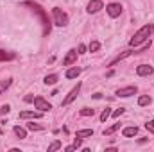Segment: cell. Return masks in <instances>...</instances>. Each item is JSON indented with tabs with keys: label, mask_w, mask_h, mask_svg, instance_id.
Masks as SVG:
<instances>
[{
	"label": "cell",
	"mask_w": 154,
	"mask_h": 152,
	"mask_svg": "<svg viewBox=\"0 0 154 152\" xmlns=\"http://www.w3.org/2000/svg\"><path fill=\"white\" fill-rule=\"evenodd\" d=\"M154 32V23H149V25H143L142 29H138L136 32H134V36L129 39V45L131 47H138V45H143L149 36Z\"/></svg>",
	"instance_id": "cell-1"
},
{
	"label": "cell",
	"mask_w": 154,
	"mask_h": 152,
	"mask_svg": "<svg viewBox=\"0 0 154 152\" xmlns=\"http://www.w3.org/2000/svg\"><path fill=\"white\" fill-rule=\"evenodd\" d=\"M23 5H27V7H32L34 9V13L39 16V20H41V25H43V34L47 36V34H50V22H48V16H47V13L43 11V7L36 4V2H23Z\"/></svg>",
	"instance_id": "cell-2"
},
{
	"label": "cell",
	"mask_w": 154,
	"mask_h": 152,
	"mask_svg": "<svg viewBox=\"0 0 154 152\" xmlns=\"http://www.w3.org/2000/svg\"><path fill=\"white\" fill-rule=\"evenodd\" d=\"M52 16H54V23H56L57 27H66V25H68V14H66L63 9L54 7V9H52Z\"/></svg>",
	"instance_id": "cell-3"
},
{
	"label": "cell",
	"mask_w": 154,
	"mask_h": 152,
	"mask_svg": "<svg viewBox=\"0 0 154 152\" xmlns=\"http://www.w3.org/2000/svg\"><path fill=\"white\" fill-rule=\"evenodd\" d=\"M79 91H81V82H77V86H74V88L70 90V93H68V95L63 99V106H68V104H72V102L77 99Z\"/></svg>",
	"instance_id": "cell-4"
},
{
	"label": "cell",
	"mask_w": 154,
	"mask_h": 152,
	"mask_svg": "<svg viewBox=\"0 0 154 152\" xmlns=\"http://www.w3.org/2000/svg\"><path fill=\"white\" fill-rule=\"evenodd\" d=\"M136 91H138V88L136 86H125V88H120V90H116V97H122V99H127V97H131V95H136Z\"/></svg>",
	"instance_id": "cell-5"
},
{
	"label": "cell",
	"mask_w": 154,
	"mask_h": 152,
	"mask_svg": "<svg viewBox=\"0 0 154 152\" xmlns=\"http://www.w3.org/2000/svg\"><path fill=\"white\" fill-rule=\"evenodd\" d=\"M100 9H104V2H102V0H90V4L86 5V11H88L90 14H95V13H99Z\"/></svg>",
	"instance_id": "cell-6"
},
{
	"label": "cell",
	"mask_w": 154,
	"mask_h": 152,
	"mask_svg": "<svg viewBox=\"0 0 154 152\" xmlns=\"http://www.w3.org/2000/svg\"><path fill=\"white\" fill-rule=\"evenodd\" d=\"M34 106H36V109H39L41 113H47V111L52 109V106L48 104V100H45L43 97H36L34 99Z\"/></svg>",
	"instance_id": "cell-7"
},
{
	"label": "cell",
	"mask_w": 154,
	"mask_h": 152,
	"mask_svg": "<svg viewBox=\"0 0 154 152\" xmlns=\"http://www.w3.org/2000/svg\"><path fill=\"white\" fill-rule=\"evenodd\" d=\"M106 13H108L111 18H116V16H120V14H122V5H120V4H116V2L108 4V5H106Z\"/></svg>",
	"instance_id": "cell-8"
},
{
	"label": "cell",
	"mask_w": 154,
	"mask_h": 152,
	"mask_svg": "<svg viewBox=\"0 0 154 152\" xmlns=\"http://www.w3.org/2000/svg\"><path fill=\"white\" fill-rule=\"evenodd\" d=\"M77 61V50H68V54L65 56V59H63V66H70V65H74Z\"/></svg>",
	"instance_id": "cell-9"
},
{
	"label": "cell",
	"mask_w": 154,
	"mask_h": 152,
	"mask_svg": "<svg viewBox=\"0 0 154 152\" xmlns=\"http://www.w3.org/2000/svg\"><path fill=\"white\" fill-rule=\"evenodd\" d=\"M154 72V68L151 66V65H140L138 68H136V74L140 77H145V75H151Z\"/></svg>",
	"instance_id": "cell-10"
},
{
	"label": "cell",
	"mask_w": 154,
	"mask_h": 152,
	"mask_svg": "<svg viewBox=\"0 0 154 152\" xmlns=\"http://www.w3.org/2000/svg\"><path fill=\"white\" fill-rule=\"evenodd\" d=\"M122 134H124L125 138H133V136H136V134H138V127H136V125L124 127V129H122Z\"/></svg>",
	"instance_id": "cell-11"
},
{
	"label": "cell",
	"mask_w": 154,
	"mask_h": 152,
	"mask_svg": "<svg viewBox=\"0 0 154 152\" xmlns=\"http://www.w3.org/2000/svg\"><path fill=\"white\" fill-rule=\"evenodd\" d=\"M131 54H134V52H133V50H125V52H122V54H118V56H116L115 59H113V61L109 63V66H115L116 63H120L122 59H125V57H129Z\"/></svg>",
	"instance_id": "cell-12"
},
{
	"label": "cell",
	"mask_w": 154,
	"mask_h": 152,
	"mask_svg": "<svg viewBox=\"0 0 154 152\" xmlns=\"http://www.w3.org/2000/svg\"><path fill=\"white\" fill-rule=\"evenodd\" d=\"M41 111H22L18 114L20 118H41Z\"/></svg>",
	"instance_id": "cell-13"
},
{
	"label": "cell",
	"mask_w": 154,
	"mask_h": 152,
	"mask_svg": "<svg viewBox=\"0 0 154 152\" xmlns=\"http://www.w3.org/2000/svg\"><path fill=\"white\" fill-rule=\"evenodd\" d=\"M90 136H93V129H81L75 132V138H81V140L90 138Z\"/></svg>",
	"instance_id": "cell-14"
},
{
	"label": "cell",
	"mask_w": 154,
	"mask_h": 152,
	"mask_svg": "<svg viewBox=\"0 0 154 152\" xmlns=\"http://www.w3.org/2000/svg\"><path fill=\"white\" fill-rule=\"evenodd\" d=\"M81 74V68H77V66H74V68H68L66 70V74H65V77L66 79H75L77 75Z\"/></svg>",
	"instance_id": "cell-15"
},
{
	"label": "cell",
	"mask_w": 154,
	"mask_h": 152,
	"mask_svg": "<svg viewBox=\"0 0 154 152\" xmlns=\"http://www.w3.org/2000/svg\"><path fill=\"white\" fill-rule=\"evenodd\" d=\"M57 79H59L57 74H50V75H47L45 79H43V82H45L47 86H52V84H56V82H57Z\"/></svg>",
	"instance_id": "cell-16"
},
{
	"label": "cell",
	"mask_w": 154,
	"mask_h": 152,
	"mask_svg": "<svg viewBox=\"0 0 154 152\" xmlns=\"http://www.w3.org/2000/svg\"><path fill=\"white\" fill-rule=\"evenodd\" d=\"M151 102H152V99H151L149 95H142V97H138V106H142V108H143V106H149Z\"/></svg>",
	"instance_id": "cell-17"
},
{
	"label": "cell",
	"mask_w": 154,
	"mask_h": 152,
	"mask_svg": "<svg viewBox=\"0 0 154 152\" xmlns=\"http://www.w3.org/2000/svg\"><path fill=\"white\" fill-rule=\"evenodd\" d=\"M13 131H14V134H16V136H18L20 140H23V138H27V131H25L23 127H20V125H16V127H14Z\"/></svg>",
	"instance_id": "cell-18"
},
{
	"label": "cell",
	"mask_w": 154,
	"mask_h": 152,
	"mask_svg": "<svg viewBox=\"0 0 154 152\" xmlns=\"http://www.w3.org/2000/svg\"><path fill=\"white\" fill-rule=\"evenodd\" d=\"M11 59H14V54L13 52H5V50L0 48V61H11Z\"/></svg>",
	"instance_id": "cell-19"
},
{
	"label": "cell",
	"mask_w": 154,
	"mask_h": 152,
	"mask_svg": "<svg viewBox=\"0 0 154 152\" xmlns=\"http://www.w3.org/2000/svg\"><path fill=\"white\" fill-rule=\"evenodd\" d=\"M120 129V123H115V125H111V127H108V129H104V136H111L115 131Z\"/></svg>",
	"instance_id": "cell-20"
},
{
	"label": "cell",
	"mask_w": 154,
	"mask_h": 152,
	"mask_svg": "<svg viewBox=\"0 0 154 152\" xmlns=\"http://www.w3.org/2000/svg\"><path fill=\"white\" fill-rule=\"evenodd\" d=\"M61 149V141L59 140H54L50 145H48V152H54V150H59Z\"/></svg>",
	"instance_id": "cell-21"
},
{
	"label": "cell",
	"mask_w": 154,
	"mask_h": 152,
	"mask_svg": "<svg viewBox=\"0 0 154 152\" xmlns=\"http://www.w3.org/2000/svg\"><path fill=\"white\" fill-rule=\"evenodd\" d=\"M79 113H81V116H93V114H95V109H91V108H82Z\"/></svg>",
	"instance_id": "cell-22"
},
{
	"label": "cell",
	"mask_w": 154,
	"mask_h": 152,
	"mask_svg": "<svg viewBox=\"0 0 154 152\" xmlns=\"http://www.w3.org/2000/svg\"><path fill=\"white\" fill-rule=\"evenodd\" d=\"M9 86H11V79H7V81H0V95H2Z\"/></svg>",
	"instance_id": "cell-23"
},
{
	"label": "cell",
	"mask_w": 154,
	"mask_h": 152,
	"mask_svg": "<svg viewBox=\"0 0 154 152\" xmlns=\"http://www.w3.org/2000/svg\"><path fill=\"white\" fill-rule=\"evenodd\" d=\"M99 48H100V43H99V41H91L90 47H88L90 52H99Z\"/></svg>",
	"instance_id": "cell-24"
},
{
	"label": "cell",
	"mask_w": 154,
	"mask_h": 152,
	"mask_svg": "<svg viewBox=\"0 0 154 152\" xmlns=\"http://www.w3.org/2000/svg\"><path fill=\"white\" fill-rule=\"evenodd\" d=\"M27 129H29V131H41V129H43V125L31 122V123H27Z\"/></svg>",
	"instance_id": "cell-25"
},
{
	"label": "cell",
	"mask_w": 154,
	"mask_h": 152,
	"mask_svg": "<svg viewBox=\"0 0 154 152\" xmlns=\"http://www.w3.org/2000/svg\"><path fill=\"white\" fill-rule=\"evenodd\" d=\"M109 116H111V111H109V108H106V109L102 111V114H100V122H106Z\"/></svg>",
	"instance_id": "cell-26"
},
{
	"label": "cell",
	"mask_w": 154,
	"mask_h": 152,
	"mask_svg": "<svg viewBox=\"0 0 154 152\" xmlns=\"http://www.w3.org/2000/svg\"><path fill=\"white\" fill-rule=\"evenodd\" d=\"M124 111H125V108H118V109H116V111H113V118H118V116H122V114H124Z\"/></svg>",
	"instance_id": "cell-27"
},
{
	"label": "cell",
	"mask_w": 154,
	"mask_h": 152,
	"mask_svg": "<svg viewBox=\"0 0 154 152\" xmlns=\"http://www.w3.org/2000/svg\"><path fill=\"white\" fill-rule=\"evenodd\" d=\"M145 129H147L149 132H152V134H154V120H151V122H147V123H145Z\"/></svg>",
	"instance_id": "cell-28"
},
{
	"label": "cell",
	"mask_w": 154,
	"mask_h": 152,
	"mask_svg": "<svg viewBox=\"0 0 154 152\" xmlns=\"http://www.w3.org/2000/svg\"><path fill=\"white\" fill-rule=\"evenodd\" d=\"M11 111V106H7V104H4L2 108H0V114H7Z\"/></svg>",
	"instance_id": "cell-29"
},
{
	"label": "cell",
	"mask_w": 154,
	"mask_h": 152,
	"mask_svg": "<svg viewBox=\"0 0 154 152\" xmlns=\"http://www.w3.org/2000/svg\"><path fill=\"white\" fill-rule=\"evenodd\" d=\"M77 54H86V47L84 45H79V52Z\"/></svg>",
	"instance_id": "cell-30"
},
{
	"label": "cell",
	"mask_w": 154,
	"mask_h": 152,
	"mask_svg": "<svg viewBox=\"0 0 154 152\" xmlns=\"http://www.w3.org/2000/svg\"><path fill=\"white\" fill-rule=\"evenodd\" d=\"M75 149H77L75 145H70V147H66L65 150H66V152H74V150H75Z\"/></svg>",
	"instance_id": "cell-31"
},
{
	"label": "cell",
	"mask_w": 154,
	"mask_h": 152,
	"mask_svg": "<svg viewBox=\"0 0 154 152\" xmlns=\"http://www.w3.org/2000/svg\"><path fill=\"white\" fill-rule=\"evenodd\" d=\"M0 134H2V129H0Z\"/></svg>",
	"instance_id": "cell-32"
}]
</instances>
